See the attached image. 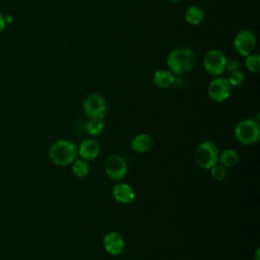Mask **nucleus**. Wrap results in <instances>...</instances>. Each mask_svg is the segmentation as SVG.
I'll return each mask as SVG.
<instances>
[{"label": "nucleus", "instance_id": "nucleus-15", "mask_svg": "<svg viewBox=\"0 0 260 260\" xmlns=\"http://www.w3.org/2000/svg\"><path fill=\"white\" fill-rule=\"evenodd\" d=\"M239 161V154L233 148H225L218 154V162L225 169L235 167Z\"/></svg>", "mask_w": 260, "mask_h": 260}, {"label": "nucleus", "instance_id": "nucleus-18", "mask_svg": "<svg viewBox=\"0 0 260 260\" xmlns=\"http://www.w3.org/2000/svg\"><path fill=\"white\" fill-rule=\"evenodd\" d=\"M72 171L74 175L78 178L85 177L89 172V166L87 160H84L82 158H76L72 162Z\"/></svg>", "mask_w": 260, "mask_h": 260}, {"label": "nucleus", "instance_id": "nucleus-21", "mask_svg": "<svg viewBox=\"0 0 260 260\" xmlns=\"http://www.w3.org/2000/svg\"><path fill=\"white\" fill-rule=\"evenodd\" d=\"M209 170H210V174H211L212 178L216 181H222L226 176L225 168L218 162L215 164L214 166H212Z\"/></svg>", "mask_w": 260, "mask_h": 260}, {"label": "nucleus", "instance_id": "nucleus-2", "mask_svg": "<svg viewBox=\"0 0 260 260\" xmlns=\"http://www.w3.org/2000/svg\"><path fill=\"white\" fill-rule=\"evenodd\" d=\"M49 157L51 161L57 166L70 165L77 157V147L70 140H57L49 149Z\"/></svg>", "mask_w": 260, "mask_h": 260}, {"label": "nucleus", "instance_id": "nucleus-23", "mask_svg": "<svg viewBox=\"0 0 260 260\" xmlns=\"http://www.w3.org/2000/svg\"><path fill=\"white\" fill-rule=\"evenodd\" d=\"M6 27V22L4 19V15L0 12V32H2Z\"/></svg>", "mask_w": 260, "mask_h": 260}, {"label": "nucleus", "instance_id": "nucleus-22", "mask_svg": "<svg viewBox=\"0 0 260 260\" xmlns=\"http://www.w3.org/2000/svg\"><path fill=\"white\" fill-rule=\"evenodd\" d=\"M240 68V62L239 60L235 58H230L226 59V64H225V71L232 72L234 70H238Z\"/></svg>", "mask_w": 260, "mask_h": 260}, {"label": "nucleus", "instance_id": "nucleus-6", "mask_svg": "<svg viewBox=\"0 0 260 260\" xmlns=\"http://www.w3.org/2000/svg\"><path fill=\"white\" fill-rule=\"evenodd\" d=\"M82 109L90 119H103L107 113V103L101 94L90 93L83 100Z\"/></svg>", "mask_w": 260, "mask_h": 260}, {"label": "nucleus", "instance_id": "nucleus-25", "mask_svg": "<svg viewBox=\"0 0 260 260\" xmlns=\"http://www.w3.org/2000/svg\"><path fill=\"white\" fill-rule=\"evenodd\" d=\"M259 252H260V250L257 249L256 252H255V260H260V258H259Z\"/></svg>", "mask_w": 260, "mask_h": 260}, {"label": "nucleus", "instance_id": "nucleus-7", "mask_svg": "<svg viewBox=\"0 0 260 260\" xmlns=\"http://www.w3.org/2000/svg\"><path fill=\"white\" fill-rule=\"evenodd\" d=\"M231 91L232 86L228 79L220 76L212 79L207 86V95L215 103H222L228 100L231 95Z\"/></svg>", "mask_w": 260, "mask_h": 260}, {"label": "nucleus", "instance_id": "nucleus-4", "mask_svg": "<svg viewBox=\"0 0 260 260\" xmlns=\"http://www.w3.org/2000/svg\"><path fill=\"white\" fill-rule=\"evenodd\" d=\"M218 148L211 141L201 142L195 149L194 157L196 164L204 170H209L218 162Z\"/></svg>", "mask_w": 260, "mask_h": 260}, {"label": "nucleus", "instance_id": "nucleus-5", "mask_svg": "<svg viewBox=\"0 0 260 260\" xmlns=\"http://www.w3.org/2000/svg\"><path fill=\"white\" fill-rule=\"evenodd\" d=\"M226 57L220 50H210L208 51L203 59V67L206 73L211 76L217 77L225 72Z\"/></svg>", "mask_w": 260, "mask_h": 260}, {"label": "nucleus", "instance_id": "nucleus-3", "mask_svg": "<svg viewBox=\"0 0 260 260\" xmlns=\"http://www.w3.org/2000/svg\"><path fill=\"white\" fill-rule=\"evenodd\" d=\"M236 139L244 145L255 144L260 138L259 122L254 119L241 120L234 130Z\"/></svg>", "mask_w": 260, "mask_h": 260}, {"label": "nucleus", "instance_id": "nucleus-12", "mask_svg": "<svg viewBox=\"0 0 260 260\" xmlns=\"http://www.w3.org/2000/svg\"><path fill=\"white\" fill-rule=\"evenodd\" d=\"M112 195L117 202L122 204H130L135 199V193L127 183L115 184L112 188Z\"/></svg>", "mask_w": 260, "mask_h": 260}, {"label": "nucleus", "instance_id": "nucleus-9", "mask_svg": "<svg viewBox=\"0 0 260 260\" xmlns=\"http://www.w3.org/2000/svg\"><path fill=\"white\" fill-rule=\"evenodd\" d=\"M105 173L113 181L122 180L127 174V162L120 154H111L105 161Z\"/></svg>", "mask_w": 260, "mask_h": 260}, {"label": "nucleus", "instance_id": "nucleus-10", "mask_svg": "<svg viewBox=\"0 0 260 260\" xmlns=\"http://www.w3.org/2000/svg\"><path fill=\"white\" fill-rule=\"evenodd\" d=\"M103 245L105 250L113 256L120 255L124 250V239L118 232H109L103 239Z\"/></svg>", "mask_w": 260, "mask_h": 260}, {"label": "nucleus", "instance_id": "nucleus-11", "mask_svg": "<svg viewBox=\"0 0 260 260\" xmlns=\"http://www.w3.org/2000/svg\"><path fill=\"white\" fill-rule=\"evenodd\" d=\"M101 151V146L94 139H84L77 147V155L84 160H93L98 157Z\"/></svg>", "mask_w": 260, "mask_h": 260}, {"label": "nucleus", "instance_id": "nucleus-17", "mask_svg": "<svg viewBox=\"0 0 260 260\" xmlns=\"http://www.w3.org/2000/svg\"><path fill=\"white\" fill-rule=\"evenodd\" d=\"M105 128V123L103 119H90L85 126L86 132L91 136H99Z\"/></svg>", "mask_w": 260, "mask_h": 260}, {"label": "nucleus", "instance_id": "nucleus-24", "mask_svg": "<svg viewBox=\"0 0 260 260\" xmlns=\"http://www.w3.org/2000/svg\"><path fill=\"white\" fill-rule=\"evenodd\" d=\"M4 19H5L6 24H9V23H12V22H13V17H12L11 15H9V14L4 15Z\"/></svg>", "mask_w": 260, "mask_h": 260}, {"label": "nucleus", "instance_id": "nucleus-14", "mask_svg": "<svg viewBox=\"0 0 260 260\" xmlns=\"http://www.w3.org/2000/svg\"><path fill=\"white\" fill-rule=\"evenodd\" d=\"M152 144H153L152 138L148 134L141 133L132 138L130 142V147L135 152L144 153L150 150V148L152 147Z\"/></svg>", "mask_w": 260, "mask_h": 260}, {"label": "nucleus", "instance_id": "nucleus-19", "mask_svg": "<svg viewBox=\"0 0 260 260\" xmlns=\"http://www.w3.org/2000/svg\"><path fill=\"white\" fill-rule=\"evenodd\" d=\"M245 66L248 71L258 73L260 71V56L256 53H251L245 58Z\"/></svg>", "mask_w": 260, "mask_h": 260}, {"label": "nucleus", "instance_id": "nucleus-20", "mask_svg": "<svg viewBox=\"0 0 260 260\" xmlns=\"http://www.w3.org/2000/svg\"><path fill=\"white\" fill-rule=\"evenodd\" d=\"M231 86H240L245 81V75L242 71L234 70L232 72H229V77L226 78Z\"/></svg>", "mask_w": 260, "mask_h": 260}, {"label": "nucleus", "instance_id": "nucleus-13", "mask_svg": "<svg viewBox=\"0 0 260 260\" xmlns=\"http://www.w3.org/2000/svg\"><path fill=\"white\" fill-rule=\"evenodd\" d=\"M175 74L169 69H158L152 75V82L157 88L166 89L173 85Z\"/></svg>", "mask_w": 260, "mask_h": 260}, {"label": "nucleus", "instance_id": "nucleus-8", "mask_svg": "<svg viewBox=\"0 0 260 260\" xmlns=\"http://www.w3.org/2000/svg\"><path fill=\"white\" fill-rule=\"evenodd\" d=\"M256 43V37L252 30L242 29L235 36L233 46L239 55L246 57L247 55L254 52Z\"/></svg>", "mask_w": 260, "mask_h": 260}, {"label": "nucleus", "instance_id": "nucleus-16", "mask_svg": "<svg viewBox=\"0 0 260 260\" xmlns=\"http://www.w3.org/2000/svg\"><path fill=\"white\" fill-rule=\"evenodd\" d=\"M204 11L196 5H191L185 11V20L191 25H198L204 19Z\"/></svg>", "mask_w": 260, "mask_h": 260}, {"label": "nucleus", "instance_id": "nucleus-1", "mask_svg": "<svg viewBox=\"0 0 260 260\" xmlns=\"http://www.w3.org/2000/svg\"><path fill=\"white\" fill-rule=\"evenodd\" d=\"M197 56L193 49L179 47L173 49L167 57L168 69L175 75H183L189 72L196 64Z\"/></svg>", "mask_w": 260, "mask_h": 260}, {"label": "nucleus", "instance_id": "nucleus-26", "mask_svg": "<svg viewBox=\"0 0 260 260\" xmlns=\"http://www.w3.org/2000/svg\"><path fill=\"white\" fill-rule=\"evenodd\" d=\"M168 1H170V2H172V3H178V2H180L181 0H168Z\"/></svg>", "mask_w": 260, "mask_h": 260}]
</instances>
